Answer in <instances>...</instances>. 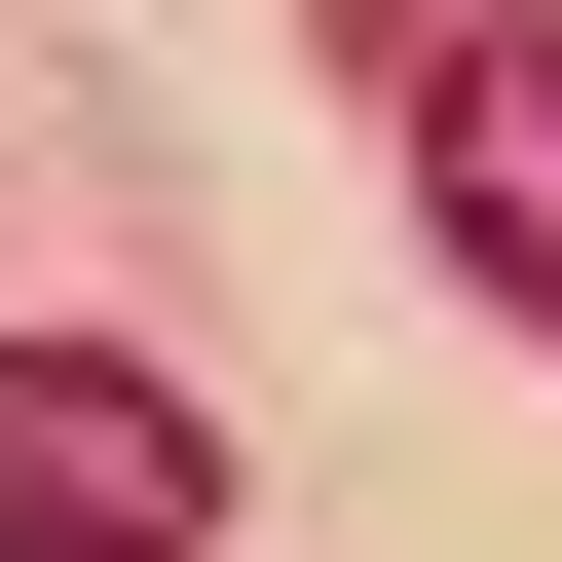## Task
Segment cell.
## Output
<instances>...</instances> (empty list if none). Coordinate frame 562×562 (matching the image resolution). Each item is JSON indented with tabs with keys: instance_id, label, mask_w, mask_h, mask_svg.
I'll return each instance as SVG.
<instances>
[{
	"instance_id": "1",
	"label": "cell",
	"mask_w": 562,
	"mask_h": 562,
	"mask_svg": "<svg viewBox=\"0 0 562 562\" xmlns=\"http://www.w3.org/2000/svg\"><path fill=\"white\" fill-rule=\"evenodd\" d=\"M225 525V413L113 375V338H0V562H188Z\"/></svg>"
},
{
	"instance_id": "2",
	"label": "cell",
	"mask_w": 562,
	"mask_h": 562,
	"mask_svg": "<svg viewBox=\"0 0 562 562\" xmlns=\"http://www.w3.org/2000/svg\"><path fill=\"white\" fill-rule=\"evenodd\" d=\"M413 188H450V262L562 338V0H413Z\"/></svg>"
}]
</instances>
